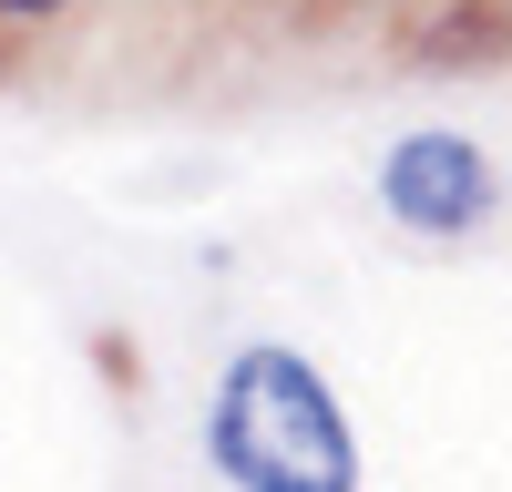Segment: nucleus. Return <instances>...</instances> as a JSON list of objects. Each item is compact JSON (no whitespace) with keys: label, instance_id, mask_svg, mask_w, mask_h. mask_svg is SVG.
I'll return each instance as SVG.
<instances>
[{"label":"nucleus","instance_id":"obj_2","mask_svg":"<svg viewBox=\"0 0 512 492\" xmlns=\"http://www.w3.org/2000/svg\"><path fill=\"white\" fill-rule=\"evenodd\" d=\"M369 195H379V216L400 236H420V246H472L512 205L492 144L461 134V123H410V134H390L379 164H369Z\"/></svg>","mask_w":512,"mask_h":492},{"label":"nucleus","instance_id":"obj_1","mask_svg":"<svg viewBox=\"0 0 512 492\" xmlns=\"http://www.w3.org/2000/svg\"><path fill=\"white\" fill-rule=\"evenodd\" d=\"M195 451L226 492H359L369 451L338 380L297 339H236L205 380Z\"/></svg>","mask_w":512,"mask_h":492},{"label":"nucleus","instance_id":"obj_3","mask_svg":"<svg viewBox=\"0 0 512 492\" xmlns=\"http://www.w3.org/2000/svg\"><path fill=\"white\" fill-rule=\"evenodd\" d=\"M72 11H82V0H0V31H52Z\"/></svg>","mask_w":512,"mask_h":492}]
</instances>
